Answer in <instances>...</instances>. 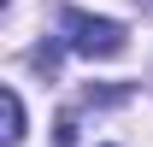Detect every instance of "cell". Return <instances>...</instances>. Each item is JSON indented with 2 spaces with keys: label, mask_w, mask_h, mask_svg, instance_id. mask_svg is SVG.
Listing matches in <instances>:
<instances>
[{
  "label": "cell",
  "mask_w": 153,
  "mask_h": 147,
  "mask_svg": "<svg viewBox=\"0 0 153 147\" xmlns=\"http://www.w3.org/2000/svg\"><path fill=\"white\" fill-rule=\"evenodd\" d=\"M59 30H65V47H76L82 59H118L124 53V24L112 18H94V12H82V6H71L65 18H59Z\"/></svg>",
  "instance_id": "obj_1"
},
{
  "label": "cell",
  "mask_w": 153,
  "mask_h": 147,
  "mask_svg": "<svg viewBox=\"0 0 153 147\" xmlns=\"http://www.w3.org/2000/svg\"><path fill=\"white\" fill-rule=\"evenodd\" d=\"M24 141V100L18 88H6V147H18Z\"/></svg>",
  "instance_id": "obj_2"
}]
</instances>
